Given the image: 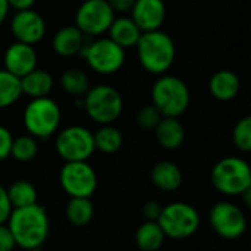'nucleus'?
<instances>
[{"label":"nucleus","instance_id":"21","mask_svg":"<svg viewBox=\"0 0 251 251\" xmlns=\"http://www.w3.org/2000/svg\"><path fill=\"white\" fill-rule=\"evenodd\" d=\"M54 87V79L53 76L40 68H35L29 74L21 78V90L22 94L29 96L31 99H38V97H47L50 91Z\"/></svg>","mask_w":251,"mask_h":251},{"label":"nucleus","instance_id":"24","mask_svg":"<svg viewBox=\"0 0 251 251\" xmlns=\"http://www.w3.org/2000/svg\"><path fill=\"white\" fill-rule=\"evenodd\" d=\"M7 199L12 206V209H21V207H28L32 204H37L38 200V193L37 188L25 179H19L12 182L7 188Z\"/></svg>","mask_w":251,"mask_h":251},{"label":"nucleus","instance_id":"31","mask_svg":"<svg viewBox=\"0 0 251 251\" xmlns=\"http://www.w3.org/2000/svg\"><path fill=\"white\" fill-rule=\"evenodd\" d=\"M12 141H13V137H12L10 131L6 126L0 125V162L10 157Z\"/></svg>","mask_w":251,"mask_h":251},{"label":"nucleus","instance_id":"28","mask_svg":"<svg viewBox=\"0 0 251 251\" xmlns=\"http://www.w3.org/2000/svg\"><path fill=\"white\" fill-rule=\"evenodd\" d=\"M38 154V143L37 138L32 135H21L13 138L12 147H10V157H13L16 162L28 163L34 160Z\"/></svg>","mask_w":251,"mask_h":251},{"label":"nucleus","instance_id":"12","mask_svg":"<svg viewBox=\"0 0 251 251\" xmlns=\"http://www.w3.org/2000/svg\"><path fill=\"white\" fill-rule=\"evenodd\" d=\"M115 19V12L107 0H85L75 15V26L84 34L97 37L109 31Z\"/></svg>","mask_w":251,"mask_h":251},{"label":"nucleus","instance_id":"16","mask_svg":"<svg viewBox=\"0 0 251 251\" xmlns=\"http://www.w3.org/2000/svg\"><path fill=\"white\" fill-rule=\"evenodd\" d=\"M241 90V81L234 71L221 69L215 72L209 81V91L212 97L219 101H229L238 96Z\"/></svg>","mask_w":251,"mask_h":251},{"label":"nucleus","instance_id":"9","mask_svg":"<svg viewBox=\"0 0 251 251\" xmlns=\"http://www.w3.org/2000/svg\"><path fill=\"white\" fill-rule=\"evenodd\" d=\"M54 146L59 157L65 162H87L96 151L93 132L79 125L62 129Z\"/></svg>","mask_w":251,"mask_h":251},{"label":"nucleus","instance_id":"1","mask_svg":"<svg viewBox=\"0 0 251 251\" xmlns=\"http://www.w3.org/2000/svg\"><path fill=\"white\" fill-rule=\"evenodd\" d=\"M15 244L22 250L38 249L44 244L50 232V219L47 210L37 204L12 209L7 222Z\"/></svg>","mask_w":251,"mask_h":251},{"label":"nucleus","instance_id":"3","mask_svg":"<svg viewBox=\"0 0 251 251\" xmlns=\"http://www.w3.org/2000/svg\"><path fill=\"white\" fill-rule=\"evenodd\" d=\"M190 90L187 84L175 75H160L151 88V104L162 116L179 118L190 106Z\"/></svg>","mask_w":251,"mask_h":251},{"label":"nucleus","instance_id":"25","mask_svg":"<svg viewBox=\"0 0 251 251\" xmlns=\"http://www.w3.org/2000/svg\"><path fill=\"white\" fill-rule=\"evenodd\" d=\"M60 87L72 97H84L90 90V79L79 68H69L60 76Z\"/></svg>","mask_w":251,"mask_h":251},{"label":"nucleus","instance_id":"4","mask_svg":"<svg viewBox=\"0 0 251 251\" xmlns=\"http://www.w3.org/2000/svg\"><path fill=\"white\" fill-rule=\"evenodd\" d=\"M212 185L225 196H241L251 188L250 165L240 157H224L212 168Z\"/></svg>","mask_w":251,"mask_h":251},{"label":"nucleus","instance_id":"13","mask_svg":"<svg viewBox=\"0 0 251 251\" xmlns=\"http://www.w3.org/2000/svg\"><path fill=\"white\" fill-rule=\"evenodd\" d=\"M10 32L16 41L34 46L44 38L46 22L34 9L18 10L10 21Z\"/></svg>","mask_w":251,"mask_h":251},{"label":"nucleus","instance_id":"36","mask_svg":"<svg viewBox=\"0 0 251 251\" xmlns=\"http://www.w3.org/2000/svg\"><path fill=\"white\" fill-rule=\"evenodd\" d=\"M35 0H7L9 7L18 10H26V9H32Z\"/></svg>","mask_w":251,"mask_h":251},{"label":"nucleus","instance_id":"34","mask_svg":"<svg viewBox=\"0 0 251 251\" xmlns=\"http://www.w3.org/2000/svg\"><path fill=\"white\" fill-rule=\"evenodd\" d=\"M10 212H12V206L9 203L6 188L0 184V225L7 222V218H9Z\"/></svg>","mask_w":251,"mask_h":251},{"label":"nucleus","instance_id":"18","mask_svg":"<svg viewBox=\"0 0 251 251\" xmlns=\"http://www.w3.org/2000/svg\"><path fill=\"white\" fill-rule=\"evenodd\" d=\"M157 143L166 150H176L184 144L185 129L178 118L163 116L154 128Z\"/></svg>","mask_w":251,"mask_h":251},{"label":"nucleus","instance_id":"11","mask_svg":"<svg viewBox=\"0 0 251 251\" xmlns=\"http://www.w3.org/2000/svg\"><path fill=\"white\" fill-rule=\"evenodd\" d=\"M212 229L224 240H237L247 231V218L244 210L234 203L219 201L209 213Z\"/></svg>","mask_w":251,"mask_h":251},{"label":"nucleus","instance_id":"17","mask_svg":"<svg viewBox=\"0 0 251 251\" xmlns=\"http://www.w3.org/2000/svg\"><path fill=\"white\" fill-rule=\"evenodd\" d=\"M151 182L162 191H176L184 182V174L181 168L169 160L156 163L151 169Z\"/></svg>","mask_w":251,"mask_h":251},{"label":"nucleus","instance_id":"27","mask_svg":"<svg viewBox=\"0 0 251 251\" xmlns=\"http://www.w3.org/2000/svg\"><path fill=\"white\" fill-rule=\"evenodd\" d=\"M21 96V78L15 76L6 69H0V109L10 107L19 100Z\"/></svg>","mask_w":251,"mask_h":251},{"label":"nucleus","instance_id":"32","mask_svg":"<svg viewBox=\"0 0 251 251\" xmlns=\"http://www.w3.org/2000/svg\"><path fill=\"white\" fill-rule=\"evenodd\" d=\"M162 209H163V206L159 201L150 200V201L144 203V206H143V216L146 218V221L157 222V219L162 213Z\"/></svg>","mask_w":251,"mask_h":251},{"label":"nucleus","instance_id":"6","mask_svg":"<svg viewBox=\"0 0 251 251\" xmlns=\"http://www.w3.org/2000/svg\"><path fill=\"white\" fill-rule=\"evenodd\" d=\"M157 224L166 238L187 240L199 231L200 215L191 204L184 201H175L168 206H163Z\"/></svg>","mask_w":251,"mask_h":251},{"label":"nucleus","instance_id":"35","mask_svg":"<svg viewBox=\"0 0 251 251\" xmlns=\"http://www.w3.org/2000/svg\"><path fill=\"white\" fill-rule=\"evenodd\" d=\"M107 3L115 13H126L131 12L135 0H107Z\"/></svg>","mask_w":251,"mask_h":251},{"label":"nucleus","instance_id":"19","mask_svg":"<svg viewBox=\"0 0 251 251\" xmlns=\"http://www.w3.org/2000/svg\"><path fill=\"white\" fill-rule=\"evenodd\" d=\"M84 34L75 26H63L53 37V50L62 57H72L79 54L84 47Z\"/></svg>","mask_w":251,"mask_h":251},{"label":"nucleus","instance_id":"14","mask_svg":"<svg viewBox=\"0 0 251 251\" xmlns=\"http://www.w3.org/2000/svg\"><path fill=\"white\" fill-rule=\"evenodd\" d=\"M131 18L141 32L160 29L166 18V4L163 0H135Z\"/></svg>","mask_w":251,"mask_h":251},{"label":"nucleus","instance_id":"2","mask_svg":"<svg viewBox=\"0 0 251 251\" xmlns=\"http://www.w3.org/2000/svg\"><path fill=\"white\" fill-rule=\"evenodd\" d=\"M135 47L140 65L150 74L163 75L174 65L175 43L171 35L160 29L143 32Z\"/></svg>","mask_w":251,"mask_h":251},{"label":"nucleus","instance_id":"26","mask_svg":"<svg viewBox=\"0 0 251 251\" xmlns=\"http://www.w3.org/2000/svg\"><path fill=\"white\" fill-rule=\"evenodd\" d=\"M93 138L96 150L104 154H113L119 151L124 144L122 132L112 125H103L97 132L93 134Z\"/></svg>","mask_w":251,"mask_h":251},{"label":"nucleus","instance_id":"8","mask_svg":"<svg viewBox=\"0 0 251 251\" xmlns=\"http://www.w3.org/2000/svg\"><path fill=\"white\" fill-rule=\"evenodd\" d=\"M79 54H82L88 66L100 75L115 74L125 63V49L109 37L99 38L84 46Z\"/></svg>","mask_w":251,"mask_h":251},{"label":"nucleus","instance_id":"5","mask_svg":"<svg viewBox=\"0 0 251 251\" xmlns=\"http://www.w3.org/2000/svg\"><path fill=\"white\" fill-rule=\"evenodd\" d=\"M24 126L34 138L46 140L56 134L62 121L59 104L47 97L32 99L24 110Z\"/></svg>","mask_w":251,"mask_h":251},{"label":"nucleus","instance_id":"38","mask_svg":"<svg viewBox=\"0 0 251 251\" xmlns=\"http://www.w3.org/2000/svg\"><path fill=\"white\" fill-rule=\"evenodd\" d=\"M24 251H41V249H40V247H38V249H26V250Z\"/></svg>","mask_w":251,"mask_h":251},{"label":"nucleus","instance_id":"23","mask_svg":"<svg viewBox=\"0 0 251 251\" xmlns=\"http://www.w3.org/2000/svg\"><path fill=\"white\" fill-rule=\"evenodd\" d=\"M66 219L74 226H85L94 218V206L88 197H71L66 209Z\"/></svg>","mask_w":251,"mask_h":251},{"label":"nucleus","instance_id":"15","mask_svg":"<svg viewBox=\"0 0 251 251\" xmlns=\"http://www.w3.org/2000/svg\"><path fill=\"white\" fill-rule=\"evenodd\" d=\"M3 60L7 72L22 78L37 68V51L31 44L15 41L6 49Z\"/></svg>","mask_w":251,"mask_h":251},{"label":"nucleus","instance_id":"33","mask_svg":"<svg viewBox=\"0 0 251 251\" xmlns=\"http://www.w3.org/2000/svg\"><path fill=\"white\" fill-rule=\"evenodd\" d=\"M16 247L13 235L6 224L0 225V251H13Z\"/></svg>","mask_w":251,"mask_h":251},{"label":"nucleus","instance_id":"22","mask_svg":"<svg viewBox=\"0 0 251 251\" xmlns=\"http://www.w3.org/2000/svg\"><path fill=\"white\" fill-rule=\"evenodd\" d=\"M165 238L162 228L154 221H146L135 231V244L141 251L160 250Z\"/></svg>","mask_w":251,"mask_h":251},{"label":"nucleus","instance_id":"20","mask_svg":"<svg viewBox=\"0 0 251 251\" xmlns=\"http://www.w3.org/2000/svg\"><path fill=\"white\" fill-rule=\"evenodd\" d=\"M107 32H109V38L113 40L122 49L135 47L143 34L131 16L115 18Z\"/></svg>","mask_w":251,"mask_h":251},{"label":"nucleus","instance_id":"10","mask_svg":"<svg viewBox=\"0 0 251 251\" xmlns=\"http://www.w3.org/2000/svg\"><path fill=\"white\" fill-rule=\"evenodd\" d=\"M60 185L69 197H88L96 193L99 178L88 162H65L59 175Z\"/></svg>","mask_w":251,"mask_h":251},{"label":"nucleus","instance_id":"29","mask_svg":"<svg viewBox=\"0 0 251 251\" xmlns=\"http://www.w3.org/2000/svg\"><path fill=\"white\" fill-rule=\"evenodd\" d=\"M232 141L234 146L244 153H249L251 150V118L244 116L241 118L232 131Z\"/></svg>","mask_w":251,"mask_h":251},{"label":"nucleus","instance_id":"7","mask_svg":"<svg viewBox=\"0 0 251 251\" xmlns=\"http://www.w3.org/2000/svg\"><path fill=\"white\" fill-rule=\"evenodd\" d=\"M124 109V100L121 93L110 85L101 84L90 87L84 96V110L91 121L100 125H110L115 122Z\"/></svg>","mask_w":251,"mask_h":251},{"label":"nucleus","instance_id":"37","mask_svg":"<svg viewBox=\"0 0 251 251\" xmlns=\"http://www.w3.org/2000/svg\"><path fill=\"white\" fill-rule=\"evenodd\" d=\"M9 4L7 0H0V25L6 21L7 15H9Z\"/></svg>","mask_w":251,"mask_h":251},{"label":"nucleus","instance_id":"30","mask_svg":"<svg viewBox=\"0 0 251 251\" xmlns=\"http://www.w3.org/2000/svg\"><path fill=\"white\" fill-rule=\"evenodd\" d=\"M162 118L163 116L160 115V112L153 104H149L140 109L137 115V124L143 129H154Z\"/></svg>","mask_w":251,"mask_h":251}]
</instances>
